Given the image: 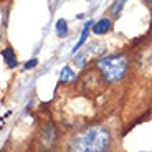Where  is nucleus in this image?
Wrapping results in <instances>:
<instances>
[{
  "label": "nucleus",
  "mask_w": 152,
  "mask_h": 152,
  "mask_svg": "<svg viewBox=\"0 0 152 152\" xmlns=\"http://www.w3.org/2000/svg\"><path fill=\"white\" fill-rule=\"evenodd\" d=\"M124 2L126 0H116V5H114V8H113V13H119V10H121V7L124 5Z\"/></svg>",
  "instance_id": "obj_9"
},
{
  "label": "nucleus",
  "mask_w": 152,
  "mask_h": 152,
  "mask_svg": "<svg viewBox=\"0 0 152 152\" xmlns=\"http://www.w3.org/2000/svg\"><path fill=\"white\" fill-rule=\"evenodd\" d=\"M147 2H149V4H152V0H147Z\"/></svg>",
  "instance_id": "obj_11"
},
{
  "label": "nucleus",
  "mask_w": 152,
  "mask_h": 152,
  "mask_svg": "<svg viewBox=\"0 0 152 152\" xmlns=\"http://www.w3.org/2000/svg\"><path fill=\"white\" fill-rule=\"evenodd\" d=\"M75 78H76V75H75V71H73L69 66H65V68L61 69L60 81H63V83H69V81H73Z\"/></svg>",
  "instance_id": "obj_6"
},
{
  "label": "nucleus",
  "mask_w": 152,
  "mask_h": 152,
  "mask_svg": "<svg viewBox=\"0 0 152 152\" xmlns=\"http://www.w3.org/2000/svg\"><path fill=\"white\" fill-rule=\"evenodd\" d=\"M56 35L58 37H66L68 35V25H66V22L63 18L58 20L56 23Z\"/></svg>",
  "instance_id": "obj_8"
},
{
  "label": "nucleus",
  "mask_w": 152,
  "mask_h": 152,
  "mask_svg": "<svg viewBox=\"0 0 152 152\" xmlns=\"http://www.w3.org/2000/svg\"><path fill=\"white\" fill-rule=\"evenodd\" d=\"M91 25H93V22H88V23H86V27H84L83 33H81V37H80V42L76 43V46L73 48V53H76V51H78V50H80L81 46L84 45V42H86V38H88V33H89V28H91Z\"/></svg>",
  "instance_id": "obj_7"
},
{
  "label": "nucleus",
  "mask_w": 152,
  "mask_h": 152,
  "mask_svg": "<svg viewBox=\"0 0 152 152\" xmlns=\"http://www.w3.org/2000/svg\"><path fill=\"white\" fill-rule=\"evenodd\" d=\"M33 66H37V60H35V58H33V60H30V61H27V63H25V68H27V69H31Z\"/></svg>",
  "instance_id": "obj_10"
},
{
  "label": "nucleus",
  "mask_w": 152,
  "mask_h": 152,
  "mask_svg": "<svg viewBox=\"0 0 152 152\" xmlns=\"http://www.w3.org/2000/svg\"><path fill=\"white\" fill-rule=\"evenodd\" d=\"M111 142L109 131L103 126H94L83 131L71 142V149L78 152H103Z\"/></svg>",
  "instance_id": "obj_1"
},
{
  "label": "nucleus",
  "mask_w": 152,
  "mask_h": 152,
  "mask_svg": "<svg viewBox=\"0 0 152 152\" xmlns=\"http://www.w3.org/2000/svg\"><path fill=\"white\" fill-rule=\"evenodd\" d=\"M2 55H4V60H5V63H7V68H17L18 61H17V56H15V53H13V50L5 48L4 51H2Z\"/></svg>",
  "instance_id": "obj_3"
},
{
  "label": "nucleus",
  "mask_w": 152,
  "mask_h": 152,
  "mask_svg": "<svg viewBox=\"0 0 152 152\" xmlns=\"http://www.w3.org/2000/svg\"><path fill=\"white\" fill-rule=\"evenodd\" d=\"M55 139H56V131H55L53 126H48V127L43 131V144L50 145L51 141H55Z\"/></svg>",
  "instance_id": "obj_5"
},
{
  "label": "nucleus",
  "mask_w": 152,
  "mask_h": 152,
  "mask_svg": "<svg viewBox=\"0 0 152 152\" xmlns=\"http://www.w3.org/2000/svg\"><path fill=\"white\" fill-rule=\"evenodd\" d=\"M98 69L104 76V80L109 83L122 80V76L127 71V58L118 55V56H107L98 61Z\"/></svg>",
  "instance_id": "obj_2"
},
{
  "label": "nucleus",
  "mask_w": 152,
  "mask_h": 152,
  "mask_svg": "<svg viewBox=\"0 0 152 152\" xmlns=\"http://www.w3.org/2000/svg\"><path fill=\"white\" fill-rule=\"evenodd\" d=\"M109 28H111V22L107 18H103V20H99L98 23H94L93 31H94L96 35H103V33H106V31H109Z\"/></svg>",
  "instance_id": "obj_4"
}]
</instances>
